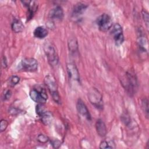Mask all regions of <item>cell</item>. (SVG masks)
<instances>
[{"label":"cell","mask_w":149,"mask_h":149,"mask_svg":"<svg viewBox=\"0 0 149 149\" xmlns=\"http://www.w3.org/2000/svg\"><path fill=\"white\" fill-rule=\"evenodd\" d=\"M44 83L50 92L53 100L57 104H61V98L55 77L51 74H48L44 78Z\"/></svg>","instance_id":"obj_1"},{"label":"cell","mask_w":149,"mask_h":149,"mask_svg":"<svg viewBox=\"0 0 149 149\" xmlns=\"http://www.w3.org/2000/svg\"><path fill=\"white\" fill-rule=\"evenodd\" d=\"M29 94L31 99L38 104H44L48 99L45 90L40 86H36L31 88Z\"/></svg>","instance_id":"obj_2"},{"label":"cell","mask_w":149,"mask_h":149,"mask_svg":"<svg viewBox=\"0 0 149 149\" xmlns=\"http://www.w3.org/2000/svg\"><path fill=\"white\" fill-rule=\"evenodd\" d=\"M122 80V85L126 90L127 93L130 94H134L137 88V79L134 74L130 72H127Z\"/></svg>","instance_id":"obj_3"},{"label":"cell","mask_w":149,"mask_h":149,"mask_svg":"<svg viewBox=\"0 0 149 149\" xmlns=\"http://www.w3.org/2000/svg\"><path fill=\"white\" fill-rule=\"evenodd\" d=\"M44 50L49 65L52 67L56 66L59 62V57L54 47L51 43L46 42L44 45Z\"/></svg>","instance_id":"obj_4"},{"label":"cell","mask_w":149,"mask_h":149,"mask_svg":"<svg viewBox=\"0 0 149 149\" xmlns=\"http://www.w3.org/2000/svg\"><path fill=\"white\" fill-rule=\"evenodd\" d=\"M88 98L90 102L97 108L101 109L103 108L102 96L101 93L95 88H91L88 93Z\"/></svg>","instance_id":"obj_5"},{"label":"cell","mask_w":149,"mask_h":149,"mask_svg":"<svg viewBox=\"0 0 149 149\" xmlns=\"http://www.w3.org/2000/svg\"><path fill=\"white\" fill-rule=\"evenodd\" d=\"M18 69L24 72H35L38 69V62L34 58H26L19 63Z\"/></svg>","instance_id":"obj_6"},{"label":"cell","mask_w":149,"mask_h":149,"mask_svg":"<svg viewBox=\"0 0 149 149\" xmlns=\"http://www.w3.org/2000/svg\"><path fill=\"white\" fill-rule=\"evenodd\" d=\"M96 23L100 30L101 31H107L112 27V20L111 16L106 13L99 16L96 20Z\"/></svg>","instance_id":"obj_7"},{"label":"cell","mask_w":149,"mask_h":149,"mask_svg":"<svg viewBox=\"0 0 149 149\" xmlns=\"http://www.w3.org/2000/svg\"><path fill=\"white\" fill-rule=\"evenodd\" d=\"M111 34L113 38L115 45L120 46L124 41V36L122 26L118 24H115L111 28Z\"/></svg>","instance_id":"obj_8"},{"label":"cell","mask_w":149,"mask_h":149,"mask_svg":"<svg viewBox=\"0 0 149 149\" xmlns=\"http://www.w3.org/2000/svg\"><path fill=\"white\" fill-rule=\"evenodd\" d=\"M48 17L53 21H61L63 17V11L60 6L52 8L49 12Z\"/></svg>","instance_id":"obj_9"},{"label":"cell","mask_w":149,"mask_h":149,"mask_svg":"<svg viewBox=\"0 0 149 149\" xmlns=\"http://www.w3.org/2000/svg\"><path fill=\"white\" fill-rule=\"evenodd\" d=\"M76 108L78 112L83 116L87 119L88 120H91V115L89 112L87 106L81 99H79L76 103Z\"/></svg>","instance_id":"obj_10"},{"label":"cell","mask_w":149,"mask_h":149,"mask_svg":"<svg viewBox=\"0 0 149 149\" xmlns=\"http://www.w3.org/2000/svg\"><path fill=\"white\" fill-rule=\"evenodd\" d=\"M66 69L68 76L72 80L75 81H80V74L78 69L73 63H69L66 65Z\"/></svg>","instance_id":"obj_11"},{"label":"cell","mask_w":149,"mask_h":149,"mask_svg":"<svg viewBox=\"0 0 149 149\" xmlns=\"http://www.w3.org/2000/svg\"><path fill=\"white\" fill-rule=\"evenodd\" d=\"M87 7H88L87 5L82 2H79L75 4L73 9L72 15L74 17H77L82 15L84 12V11L86 10Z\"/></svg>","instance_id":"obj_12"},{"label":"cell","mask_w":149,"mask_h":149,"mask_svg":"<svg viewBox=\"0 0 149 149\" xmlns=\"http://www.w3.org/2000/svg\"><path fill=\"white\" fill-rule=\"evenodd\" d=\"M95 128L98 134L101 137H104L107 134V127L105 123L101 119H98L95 123Z\"/></svg>","instance_id":"obj_13"},{"label":"cell","mask_w":149,"mask_h":149,"mask_svg":"<svg viewBox=\"0 0 149 149\" xmlns=\"http://www.w3.org/2000/svg\"><path fill=\"white\" fill-rule=\"evenodd\" d=\"M48 34V31L47 29L44 26H38L34 29L33 31L34 37L39 39L44 38L45 37H47Z\"/></svg>","instance_id":"obj_14"},{"label":"cell","mask_w":149,"mask_h":149,"mask_svg":"<svg viewBox=\"0 0 149 149\" xmlns=\"http://www.w3.org/2000/svg\"><path fill=\"white\" fill-rule=\"evenodd\" d=\"M12 29L15 33L22 32L24 29L23 23L19 19H15L12 23Z\"/></svg>","instance_id":"obj_15"},{"label":"cell","mask_w":149,"mask_h":149,"mask_svg":"<svg viewBox=\"0 0 149 149\" xmlns=\"http://www.w3.org/2000/svg\"><path fill=\"white\" fill-rule=\"evenodd\" d=\"M41 118V121L42 122V123L46 125H49L52 120V114L48 112V111H46L41 116H40Z\"/></svg>","instance_id":"obj_16"},{"label":"cell","mask_w":149,"mask_h":149,"mask_svg":"<svg viewBox=\"0 0 149 149\" xmlns=\"http://www.w3.org/2000/svg\"><path fill=\"white\" fill-rule=\"evenodd\" d=\"M115 144L112 141L103 140L100 144V148L102 149L106 148H115Z\"/></svg>","instance_id":"obj_17"},{"label":"cell","mask_w":149,"mask_h":149,"mask_svg":"<svg viewBox=\"0 0 149 149\" xmlns=\"http://www.w3.org/2000/svg\"><path fill=\"white\" fill-rule=\"evenodd\" d=\"M68 46L69 51L72 52H76L78 51L77 42L74 38H72L69 41Z\"/></svg>","instance_id":"obj_18"},{"label":"cell","mask_w":149,"mask_h":149,"mask_svg":"<svg viewBox=\"0 0 149 149\" xmlns=\"http://www.w3.org/2000/svg\"><path fill=\"white\" fill-rule=\"evenodd\" d=\"M141 107L144 113V115L147 118L148 117V101L147 98L143 99L141 101Z\"/></svg>","instance_id":"obj_19"},{"label":"cell","mask_w":149,"mask_h":149,"mask_svg":"<svg viewBox=\"0 0 149 149\" xmlns=\"http://www.w3.org/2000/svg\"><path fill=\"white\" fill-rule=\"evenodd\" d=\"M19 81H20V77H18L17 76L14 75V76H12L9 78L8 82V84L10 87H14L15 86H16L19 83Z\"/></svg>","instance_id":"obj_20"},{"label":"cell","mask_w":149,"mask_h":149,"mask_svg":"<svg viewBox=\"0 0 149 149\" xmlns=\"http://www.w3.org/2000/svg\"><path fill=\"white\" fill-rule=\"evenodd\" d=\"M36 111L37 114L39 116H41L47 111L45 110L42 104H38L36 107Z\"/></svg>","instance_id":"obj_21"},{"label":"cell","mask_w":149,"mask_h":149,"mask_svg":"<svg viewBox=\"0 0 149 149\" xmlns=\"http://www.w3.org/2000/svg\"><path fill=\"white\" fill-rule=\"evenodd\" d=\"M12 95V91L10 90H6L2 94V100L3 101H6L11 97Z\"/></svg>","instance_id":"obj_22"},{"label":"cell","mask_w":149,"mask_h":149,"mask_svg":"<svg viewBox=\"0 0 149 149\" xmlns=\"http://www.w3.org/2000/svg\"><path fill=\"white\" fill-rule=\"evenodd\" d=\"M142 16H143V18L144 20V22L146 25L147 28L148 29V20H149V16H148V13L147 12H146V10H143L142 11Z\"/></svg>","instance_id":"obj_23"},{"label":"cell","mask_w":149,"mask_h":149,"mask_svg":"<svg viewBox=\"0 0 149 149\" xmlns=\"http://www.w3.org/2000/svg\"><path fill=\"white\" fill-rule=\"evenodd\" d=\"M37 140L40 143H45L48 141L49 139L47 136L44 134H39L37 137Z\"/></svg>","instance_id":"obj_24"},{"label":"cell","mask_w":149,"mask_h":149,"mask_svg":"<svg viewBox=\"0 0 149 149\" xmlns=\"http://www.w3.org/2000/svg\"><path fill=\"white\" fill-rule=\"evenodd\" d=\"M8 122L5 119H2L0 123V130L1 132L5 131L8 126Z\"/></svg>","instance_id":"obj_25"},{"label":"cell","mask_w":149,"mask_h":149,"mask_svg":"<svg viewBox=\"0 0 149 149\" xmlns=\"http://www.w3.org/2000/svg\"><path fill=\"white\" fill-rule=\"evenodd\" d=\"M51 144L54 148H58L61 145L60 141L58 140H55L51 141Z\"/></svg>","instance_id":"obj_26"},{"label":"cell","mask_w":149,"mask_h":149,"mask_svg":"<svg viewBox=\"0 0 149 149\" xmlns=\"http://www.w3.org/2000/svg\"><path fill=\"white\" fill-rule=\"evenodd\" d=\"M2 65L4 68H6L7 66V61L5 56H3L2 59Z\"/></svg>","instance_id":"obj_27"}]
</instances>
